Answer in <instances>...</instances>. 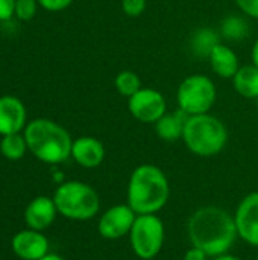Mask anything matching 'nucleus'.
<instances>
[{"instance_id":"5","label":"nucleus","mask_w":258,"mask_h":260,"mask_svg":"<svg viewBox=\"0 0 258 260\" xmlns=\"http://www.w3.org/2000/svg\"><path fill=\"white\" fill-rule=\"evenodd\" d=\"M58 213L71 221H90L100 210V197L90 184L65 181L53 193Z\"/></svg>"},{"instance_id":"31","label":"nucleus","mask_w":258,"mask_h":260,"mask_svg":"<svg viewBox=\"0 0 258 260\" xmlns=\"http://www.w3.org/2000/svg\"><path fill=\"white\" fill-rule=\"evenodd\" d=\"M255 101H257V107H258V98H257V99H255Z\"/></svg>"},{"instance_id":"10","label":"nucleus","mask_w":258,"mask_h":260,"mask_svg":"<svg viewBox=\"0 0 258 260\" xmlns=\"http://www.w3.org/2000/svg\"><path fill=\"white\" fill-rule=\"evenodd\" d=\"M239 239L258 248V192L248 193L234 212Z\"/></svg>"},{"instance_id":"15","label":"nucleus","mask_w":258,"mask_h":260,"mask_svg":"<svg viewBox=\"0 0 258 260\" xmlns=\"http://www.w3.org/2000/svg\"><path fill=\"white\" fill-rule=\"evenodd\" d=\"M210 64L211 69L220 76V78H234V75L237 73L239 67V59L237 55L233 52V49H230L225 44H217L211 53H210Z\"/></svg>"},{"instance_id":"26","label":"nucleus","mask_w":258,"mask_h":260,"mask_svg":"<svg viewBox=\"0 0 258 260\" xmlns=\"http://www.w3.org/2000/svg\"><path fill=\"white\" fill-rule=\"evenodd\" d=\"M15 14V0H0V20H8Z\"/></svg>"},{"instance_id":"23","label":"nucleus","mask_w":258,"mask_h":260,"mask_svg":"<svg viewBox=\"0 0 258 260\" xmlns=\"http://www.w3.org/2000/svg\"><path fill=\"white\" fill-rule=\"evenodd\" d=\"M123 12L129 17H140L146 9V0H122Z\"/></svg>"},{"instance_id":"27","label":"nucleus","mask_w":258,"mask_h":260,"mask_svg":"<svg viewBox=\"0 0 258 260\" xmlns=\"http://www.w3.org/2000/svg\"><path fill=\"white\" fill-rule=\"evenodd\" d=\"M208 259V256H207V253L204 251V250H201V248H198V247H190L187 251H186V254H184V259L182 260H207Z\"/></svg>"},{"instance_id":"25","label":"nucleus","mask_w":258,"mask_h":260,"mask_svg":"<svg viewBox=\"0 0 258 260\" xmlns=\"http://www.w3.org/2000/svg\"><path fill=\"white\" fill-rule=\"evenodd\" d=\"M237 6L249 17L258 18V0H236Z\"/></svg>"},{"instance_id":"28","label":"nucleus","mask_w":258,"mask_h":260,"mask_svg":"<svg viewBox=\"0 0 258 260\" xmlns=\"http://www.w3.org/2000/svg\"><path fill=\"white\" fill-rule=\"evenodd\" d=\"M252 62L258 69V40L254 43V47H252Z\"/></svg>"},{"instance_id":"2","label":"nucleus","mask_w":258,"mask_h":260,"mask_svg":"<svg viewBox=\"0 0 258 260\" xmlns=\"http://www.w3.org/2000/svg\"><path fill=\"white\" fill-rule=\"evenodd\" d=\"M170 198V183L167 175L155 165L137 166L128 181L126 204L137 215H157Z\"/></svg>"},{"instance_id":"18","label":"nucleus","mask_w":258,"mask_h":260,"mask_svg":"<svg viewBox=\"0 0 258 260\" xmlns=\"http://www.w3.org/2000/svg\"><path fill=\"white\" fill-rule=\"evenodd\" d=\"M219 44V37L213 29H199L192 38V49L199 56H210L211 50Z\"/></svg>"},{"instance_id":"4","label":"nucleus","mask_w":258,"mask_h":260,"mask_svg":"<svg viewBox=\"0 0 258 260\" xmlns=\"http://www.w3.org/2000/svg\"><path fill=\"white\" fill-rule=\"evenodd\" d=\"M182 140L190 152L199 157H213L224 151L228 142L227 126L214 116L196 114L189 116Z\"/></svg>"},{"instance_id":"12","label":"nucleus","mask_w":258,"mask_h":260,"mask_svg":"<svg viewBox=\"0 0 258 260\" xmlns=\"http://www.w3.org/2000/svg\"><path fill=\"white\" fill-rule=\"evenodd\" d=\"M56 215H58V209L53 198L36 197L27 204L24 210V221L29 229L43 232L55 222Z\"/></svg>"},{"instance_id":"7","label":"nucleus","mask_w":258,"mask_h":260,"mask_svg":"<svg viewBox=\"0 0 258 260\" xmlns=\"http://www.w3.org/2000/svg\"><path fill=\"white\" fill-rule=\"evenodd\" d=\"M216 85L205 75L187 76L178 88L179 110L187 116L205 114L216 101Z\"/></svg>"},{"instance_id":"19","label":"nucleus","mask_w":258,"mask_h":260,"mask_svg":"<svg viewBox=\"0 0 258 260\" xmlns=\"http://www.w3.org/2000/svg\"><path fill=\"white\" fill-rule=\"evenodd\" d=\"M26 149H27L26 139L21 137L18 133L3 136V139L0 142V152L8 160H20V158H23Z\"/></svg>"},{"instance_id":"13","label":"nucleus","mask_w":258,"mask_h":260,"mask_svg":"<svg viewBox=\"0 0 258 260\" xmlns=\"http://www.w3.org/2000/svg\"><path fill=\"white\" fill-rule=\"evenodd\" d=\"M71 157L79 166L85 169H94L99 168L105 160V146L99 139L84 136L73 142Z\"/></svg>"},{"instance_id":"9","label":"nucleus","mask_w":258,"mask_h":260,"mask_svg":"<svg viewBox=\"0 0 258 260\" xmlns=\"http://www.w3.org/2000/svg\"><path fill=\"white\" fill-rule=\"evenodd\" d=\"M135 218L137 213L128 204H116L100 215L97 232L106 241H120L129 235Z\"/></svg>"},{"instance_id":"21","label":"nucleus","mask_w":258,"mask_h":260,"mask_svg":"<svg viewBox=\"0 0 258 260\" xmlns=\"http://www.w3.org/2000/svg\"><path fill=\"white\" fill-rule=\"evenodd\" d=\"M222 34L230 40H240L248 34V26L239 17H228L222 23Z\"/></svg>"},{"instance_id":"1","label":"nucleus","mask_w":258,"mask_h":260,"mask_svg":"<svg viewBox=\"0 0 258 260\" xmlns=\"http://www.w3.org/2000/svg\"><path fill=\"white\" fill-rule=\"evenodd\" d=\"M187 235L190 244L204 250L211 259L230 253L239 239L234 215L216 206L193 212L187 222Z\"/></svg>"},{"instance_id":"20","label":"nucleus","mask_w":258,"mask_h":260,"mask_svg":"<svg viewBox=\"0 0 258 260\" xmlns=\"http://www.w3.org/2000/svg\"><path fill=\"white\" fill-rule=\"evenodd\" d=\"M116 88L117 91L125 96V98H131L132 94H135L140 88H141V82L140 78L137 76V73L131 72V70H123L116 76Z\"/></svg>"},{"instance_id":"24","label":"nucleus","mask_w":258,"mask_h":260,"mask_svg":"<svg viewBox=\"0 0 258 260\" xmlns=\"http://www.w3.org/2000/svg\"><path fill=\"white\" fill-rule=\"evenodd\" d=\"M71 2H73V0H38V3H40L44 9L52 11V12L65 9L67 6L71 5Z\"/></svg>"},{"instance_id":"11","label":"nucleus","mask_w":258,"mask_h":260,"mask_svg":"<svg viewBox=\"0 0 258 260\" xmlns=\"http://www.w3.org/2000/svg\"><path fill=\"white\" fill-rule=\"evenodd\" d=\"M12 251L21 260H40L49 254V241L47 238L36 230H23L18 232L11 242Z\"/></svg>"},{"instance_id":"29","label":"nucleus","mask_w":258,"mask_h":260,"mask_svg":"<svg viewBox=\"0 0 258 260\" xmlns=\"http://www.w3.org/2000/svg\"><path fill=\"white\" fill-rule=\"evenodd\" d=\"M213 260H242V259H240V257H237V256H233V254L227 253V254H222V256L213 257Z\"/></svg>"},{"instance_id":"3","label":"nucleus","mask_w":258,"mask_h":260,"mask_svg":"<svg viewBox=\"0 0 258 260\" xmlns=\"http://www.w3.org/2000/svg\"><path fill=\"white\" fill-rule=\"evenodd\" d=\"M27 149L41 161L58 165L71 157L73 140L58 123L49 119L32 120L24 131Z\"/></svg>"},{"instance_id":"22","label":"nucleus","mask_w":258,"mask_h":260,"mask_svg":"<svg viewBox=\"0 0 258 260\" xmlns=\"http://www.w3.org/2000/svg\"><path fill=\"white\" fill-rule=\"evenodd\" d=\"M36 11V0H15V15L20 20H30Z\"/></svg>"},{"instance_id":"8","label":"nucleus","mask_w":258,"mask_h":260,"mask_svg":"<svg viewBox=\"0 0 258 260\" xmlns=\"http://www.w3.org/2000/svg\"><path fill=\"white\" fill-rule=\"evenodd\" d=\"M166 99L154 88H140L128 98V110L134 119L143 123H157L166 114Z\"/></svg>"},{"instance_id":"32","label":"nucleus","mask_w":258,"mask_h":260,"mask_svg":"<svg viewBox=\"0 0 258 260\" xmlns=\"http://www.w3.org/2000/svg\"><path fill=\"white\" fill-rule=\"evenodd\" d=\"M257 260H258V256H257Z\"/></svg>"},{"instance_id":"6","label":"nucleus","mask_w":258,"mask_h":260,"mask_svg":"<svg viewBox=\"0 0 258 260\" xmlns=\"http://www.w3.org/2000/svg\"><path fill=\"white\" fill-rule=\"evenodd\" d=\"M129 247L140 260L155 259L164 245L166 229L158 215H137L128 235Z\"/></svg>"},{"instance_id":"16","label":"nucleus","mask_w":258,"mask_h":260,"mask_svg":"<svg viewBox=\"0 0 258 260\" xmlns=\"http://www.w3.org/2000/svg\"><path fill=\"white\" fill-rule=\"evenodd\" d=\"M189 116L178 110L176 113L172 114H164L157 123H155V131L160 139L166 142H175L178 139H182L184 133V125L187 122Z\"/></svg>"},{"instance_id":"17","label":"nucleus","mask_w":258,"mask_h":260,"mask_svg":"<svg viewBox=\"0 0 258 260\" xmlns=\"http://www.w3.org/2000/svg\"><path fill=\"white\" fill-rule=\"evenodd\" d=\"M234 88L246 99L258 98V69L255 66H245L237 70L233 78Z\"/></svg>"},{"instance_id":"14","label":"nucleus","mask_w":258,"mask_h":260,"mask_svg":"<svg viewBox=\"0 0 258 260\" xmlns=\"http://www.w3.org/2000/svg\"><path fill=\"white\" fill-rule=\"evenodd\" d=\"M26 110L24 105L14 96L0 98V134H17L24 126Z\"/></svg>"},{"instance_id":"30","label":"nucleus","mask_w":258,"mask_h":260,"mask_svg":"<svg viewBox=\"0 0 258 260\" xmlns=\"http://www.w3.org/2000/svg\"><path fill=\"white\" fill-rule=\"evenodd\" d=\"M40 260H65L64 257H61V256H58V254H52V253H49V254H46L43 259Z\"/></svg>"}]
</instances>
